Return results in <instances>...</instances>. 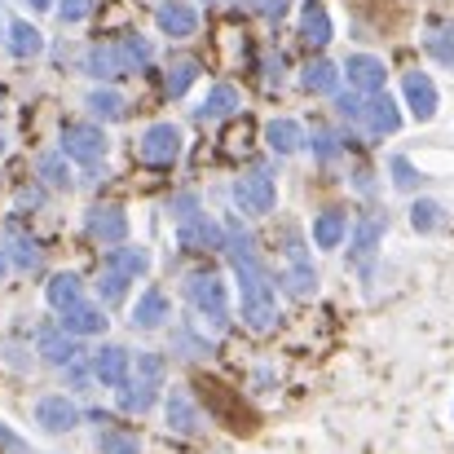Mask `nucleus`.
Masks as SVG:
<instances>
[{"label": "nucleus", "mask_w": 454, "mask_h": 454, "mask_svg": "<svg viewBox=\"0 0 454 454\" xmlns=\"http://www.w3.org/2000/svg\"><path fill=\"white\" fill-rule=\"evenodd\" d=\"M239 278H243V322L252 331H270L278 322V301H274V287L265 278L261 265H234Z\"/></svg>", "instance_id": "obj_1"}, {"label": "nucleus", "mask_w": 454, "mask_h": 454, "mask_svg": "<svg viewBox=\"0 0 454 454\" xmlns=\"http://www.w3.org/2000/svg\"><path fill=\"white\" fill-rule=\"evenodd\" d=\"M234 199H239V207H243V212H252V216L274 212V203H278L274 176H270V172H247V176L234 185Z\"/></svg>", "instance_id": "obj_2"}, {"label": "nucleus", "mask_w": 454, "mask_h": 454, "mask_svg": "<svg viewBox=\"0 0 454 454\" xmlns=\"http://www.w3.org/2000/svg\"><path fill=\"white\" fill-rule=\"evenodd\" d=\"M199 388H203V397H207L212 415H221V419H225L234 433H252V424H256V419H252V411H247L243 402H234V397L225 393V384H216V380H203Z\"/></svg>", "instance_id": "obj_3"}, {"label": "nucleus", "mask_w": 454, "mask_h": 454, "mask_svg": "<svg viewBox=\"0 0 454 454\" xmlns=\"http://www.w3.org/2000/svg\"><path fill=\"white\" fill-rule=\"evenodd\" d=\"M185 296L190 304L199 309V313H207V317H225V283L216 278V274H190L185 278Z\"/></svg>", "instance_id": "obj_4"}, {"label": "nucleus", "mask_w": 454, "mask_h": 454, "mask_svg": "<svg viewBox=\"0 0 454 454\" xmlns=\"http://www.w3.org/2000/svg\"><path fill=\"white\" fill-rule=\"evenodd\" d=\"M142 163H154V168H168V163H176V154H181V133L172 129V124H151L146 129V137H142Z\"/></svg>", "instance_id": "obj_5"}, {"label": "nucleus", "mask_w": 454, "mask_h": 454, "mask_svg": "<svg viewBox=\"0 0 454 454\" xmlns=\"http://www.w3.org/2000/svg\"><path fill=\"white\" fill-rule=\"evenodd\" d=\"M62 154H71L75 163H98V159L106 154L102 129H93V124H71V129L62 133Z\"/></svg>", "instance_id": "obj_6"}, {"label": "nucleus", "mask_w": 454, "mask_h": 454, "mask_svg": "<svg viewBox=\"0 0 454 454\" xmlns=\"http://www.w3.org/2000/svg\"><path fill=\"white\" fill-rule=\"evenodd\" d=\"M344 71H348V84L357 89V93H384V62L380 58H371V53H353L348 62H344Z\"/></svg>", "instance_id": "obj_7"}, {"label": "nucleus", "mask_w": 454, "mask_h": 454, "mask_svg": "<svg viewBox=\"0 0 454 454\" xmlns=\"http://www.w3.org/2000/svg\"><path fill=\"white\" fill-rule=\"evenodd\" d=\"M402 89H406V106H411V115H415L419 124H428V120L437 115V84H433L424 71H411Z\"/></svg>", "instance_id": "obj_8"}, {"label": "nucleus", "mask_w": 454, "mask_h": 454, "mask_svg": "<svg viewBox=\"0 0 454 454\" xmlns=\"http://www.w3.org/2000/svg\"><path fill=\"white\" fill-rule=\"evenodd\" d=\"M176 239H181L185 252H212V247H221L225 234H221V225L207 221V212H203V216H185L181 230H176Z\"/></svg>", "instance_id": "obj_9"}, {"label": "nucleus", "mask_w": 454, "mask_h": 454, "mask_svg": "<svg viewBox=\"0 0 454 454\" xmlns=\"http://www.w3.org/2000/svg\"><path fill=\"white\" fill-rule=\"evenodd\" d=\"M35 424L49 428V433H67V428L80 424V411H75L67 397H44V402L35 406Z\"/></svg>", "instance_id": "obj_10"}, {"label": "nucleus", "mask_w": 454, "mask_h": 454, "mask_svg": "<svg viewBox=\"0 0 454 454\" xmlns=\"http://www.w3.org/2000/svg\"><path fill=\"white\" fill-rule=\"evenodd\" d=\"M154 22H159V31H163V35H194L199 13H194L190 4H181V0H168V4H159Z\"/></svg>", "instance_id": "obj_11"}, {"label": "nucleus", "mask_w": 454, "mask_h": 454, "mask_svg": "<svg viewBox=\"0 0 454 454\" xmlns=\"http://www.w3.org/2000/svg\"><path fill=\"white\" fill-rule=\"evenodd\" d=\"M89 234L102 239V243H124L129 216H124L120 207H93V212H89Z\"/></svg>", "instance_id": "obj_12"}, {"label": "nucleus", "mask_w": 454, "mask_h": 454, "mask_svg": "<svg viewBox=\"0 0 454 454\" xmlns=\"http://www.w3.org/2000/svg\"><path fill=\"white\" fill-rule=\"evenodd\" d=\"M362 120L371 124V133H397V129H402V111H397V102H393L388 93H375V98L366 102Z\"/></svg>", "instance_id": "obj_13"}, {"label": "nucleus", "mask_w": 454, "mask_h": 454, "mask_svg": "<svg viewBox=\"0 0 454 454\" xmlns=\"http://www.w3.org/2000/svg\"><path fill=\"white\" fill-rule=\"evenodd\" d=\"M93 375H98L106 388H120V384L129 380V353L115 348V344H106V348L93 357Z\"/></svg>", "instance_id": "obj_14"}, {"label": "nucleus", "mask_w": 454, "mask_h": 454, "mask_svg": "<svg viewBox=\"0 0 454 454\" xmlns=\"http://www.w3.org/2000/svg\"><path fill=\"white\" fill-rule=\"evenodd\" d=\"M344 234H348V216H344L340 207L317 212V221H313V243H317V247H340Z\"/></svg>", "instance_id": "obj_15"}, {"label": "nucleus", "mask_w": 454, "mask_h": 454, "mask_svg": "<svg viewBox=\"0 0 454 454\" xmlns=\"http://www.w3.org/2000/svg\"><path fill=\"white\" fill-rule=\"evenodd\" d=\"M106 326V317H102V309H93V304H71L67 313H62V331L67 335H98Z\"/></svg>", "instance_id": "obj_16"}, {"label": "nucleus", "mask_w": 454, "mask_h": 454, "mask_svg": "<svg viewBox=\"0 0 454 454\" xmlns=\"http://www.w3.org/2000/svg\"><path fill=\"white\" fill-rule=\"evenodd\" d=\"M163 317H168V296L151 287V292H142V301L133 309V326H142V331H154V326H163Z\"/></svg>", "instance_id": "obj_17"}, {"label": "nucleus", "mask_w": 454, "mask_h": 454, "mask_svg": "<svg viewBox=\"0 0 454 454\" xmlns=\"http://www.w3.org/2000/svg\"><path fill=\"white\" fill-rule=\"evenodd\" d=\"M301 35L309 44H317V49L331 40V18H326V9H322L317 0H309L301 9Z\"/></svg>", "instance_id": "obj_18"}, {"label": "nucleus", "mask_w": 454, "mask_h": 454, "mask_svg": "<svg viewBox=\"0 0 454 454\" xmlns=\"http://www.w3.org/2000/svg\"><path fill=\"white\" fill-rule=\"evenodd\" d=\"M265 142H270V151L274 154H296L301 151V142H304V133H301L296 120H274V124L265 129Z\"/></svg>", "instance_id": "obj_19"}, {"label": "nucleus", "mask_w": 454, "mask_h": 454, "mask_svg": "<svg viewBox=\"0 0 454 454\" xmlns=\"http://www.w3.org/2000/svg\"><path fill=\"white\" fill-rule=\"evenodd\" d=\"M120 388H124V393H120V406H124L129 415H133V411H137V415L151 411L154 397H159V384H151V380H124Z\"/></svg>", "instance_id": "obj_20"}, {"label": "nucleus", "mask_w": 454, "mask_h": 454, "mask_svg": "<svg viewBox=\"0 0 454 454\" xmlns=\"http://www.w3.org/2000/svg\"><path fill=\"white\" fill-rule=\"evenodd\" d=\"M234 106H239V93H234V84H216V89L203 98V106H199V120H225V115H234Z\"/></svg>", "instance_id": "obj_21"}, {"label": "nucleus", "mask_w": 454, "mask_h": 454, "mask_svg": "<svg viewBox=\"0 0 454 454\" xmlns=\"http://www.w3.org/2000/svg\"><path fill=\"white\" fill-rule=\"evenodd\" d=\"M89 71H93V75H124L129 62H124L120 44H98V49L89 53Z\"/></svg>", "instance_id": "obj_22"}, {"label": "nucleus", "mask_w": 454, "mask_h": 454, "mask_svg": "<svg viewBox=\"0 0 454 454\" xmlns=\"http://www.w3.org/2000/svg\"><path fill=\"white\" fill-rule=\"evenodd\" d=\"M168 428H176V433H194L199 428V411H194V402L185 393L168 397Z\"/></svg>", "instance_id": "obj_23"}, {"label": "nucleus", "mask_w": 454, "mask_h": 454, "mask_svg": "<svg viewBox=\"0 0 454 454\" xmlns=\"http://www.w3.org/2000/svg\"><path fill=\"white\" fill-rule=\"evenodd\" d=\"M146 265H151V261H146V252H137V247H115V252H111V274H120L124 283L137 278V274H146Z\"/></svg>", "instance_id": "obj_24"}, {"label": "nucleus", "mask_w": 454, "mask_h": 454, "mask_svg": "<svg viewBox=\"0 0 454 454\" xmlns=\"http://www.w3.org/2000/svg\"><path fill=\"white\" fill-rule=\"evenodd\" d=\"M40 353H44L53 366H71V362H75V340H71V335H58V331H44V335H40Z\"/></svg>", "instance_id": "obj_25"}, {"label": "nucleus", "mask_w": 454, "mask_h": 454, "mask_svg": "<svg viewBox=\"0 0 454 454\" xmlns=\"http://www.w3.org/2000/svg\"><path fill=\"white\" fill-rule=\"evenodd\" d=\"M424 49H428L437 62L454 67V27H450V22H437V27L424 35Z\"/></svg>", "instance_id": "obj_26"}, {"label": "nucleus", "mask_w": 454, "mask_h": 454, "mask_svg": "<svg viewBox=\"0 0 454 454\" xmlns=\"http://www.w3.org/2000/svg\"><path fill=\"white\" fill-rule=\"evenodd\" d=\"M335 80H340V71L331 67V62H309L301 75V84L309 89V93H331L335 89Z\"/></svg>", "instance_id": "obj_27"}, {"label": "nucleus", "mask_w": 454, "mask_h": 454, "mask_svg": "<svg viewBox=\"0 0 454 454\" xmlns=\"http://www.w3.org/2000/svg\"><path fill=\"white\" fill-rule=\"evenodd\" d=\"M49 304L53 309H71V304H80V278L75 274H58L53 283H49Z\"/></svg>", "instance_id": "obj_28"}, {"label": "nucleus", "mask_w": 454, "mask_h": 454, "mask_svg": "<svg viewBox=\"0 0 454 454\" xmlns=\"http://www.w3.org/2000/svg\"><path fill=\"white\" fill-rule=\"evenodd\" d=\"M9 49H13L18 58H35V53L44 49V40H40V31H35V27L18 22V27L9 31Z\"/></svg>", "instance_id": "obj_29"}, {"label": "nucleus", "mask_w": 454, "mask_h": 454, "mask_svg": "<svg viewBox=\"0 0 454 454\" xmlns=\"http://www.w3.org/2000/svg\"><path fill=\"white\" fill-rule=\"evenodd\" d=\"M278 283H283V292H287V296H301L304 301V296H313V283H317V278H313V270L301 261V265H292Z\"/></svg>", "instance_id": "obj_30"}, {"label": "nucleus", "mask_w": 454, "mask_h": 454, "mask_svg": "<svg viewBox=\"0 0 454 454\" xmlns=\"http://www.w3.org/2000/svg\"><path fill=\"white\" fill-rule=\"evenodd\" d=\"M194 75H199V62H194V58L172 62V67H168V93H172V98H181V93L194 84Z\"/></svg>", "instance_id": "obj_31"}, {"label": "nucleus", "mask_w": 454, "mask_h": 454, "mask_svg": "<svg viewBox=\"0 0 454 454\" xmlns=\"http://www.w3.org/2000/svg\"><path fill=\"white\" fill-rule=\"evenodd\" d=\"M380 234H384V221H380V216H366V221L357 225V243H353V256H371V252H375V243H380Z\"/></svg>", "instance_id": "obj_32"}, {"label": "nucleus", "mask_w": 454, "mask_h": 454, "mask_svg": "<svg viewBox=\"0 0 454 454\" xmlns=\"http://www.w3.org/2000/svg\"><path fill=\"white\" fill-rule=\"evenodd\" d=\"M89 106H93V115H102V120H124V98H120V93L98 89V93L89 98Z\"/></svg>", "instance_id": "obj_33"}, {"label": "nucleus", "mask_w": 454, "mask_h": 454, "mask_svg": "<svg viewBox=\"0 0 454 454\" xmlns=\"http://www.w3.org/2000/svg\"><path fill=\"white\" fill-rule=\"evenodd\" d=\"M411 225H415L419 234H428V230H437V225H442V203H433V199H424V203H415V207H411Z\"/></svg>", "instance_id": "obj_34"}, {"label": "nucleus", "mask_w": 454, "mask_h": 454, "mask_svg": "<svg viewBox=\"0 0 454 454\" xmlns=\"http://www.w3.org/2000/svg\"><path fill=\"white\" fill-rule=\"evenodd\" d=\"M98 446H102V454H137V437H133V433L106 428V433L98 437Z\"/></svg>", "instance_id": "obj_35"}, {"label": "nucleus", "mask_w": 454, "mask_h": 454, "mask_svg": "<svg viewBox=\"0 0 454 454\" xmlns=\"http://www.w3.org/2000/svg\"><path fill=\"white\" fill-rule=\"evenodd\" d=\"M120 53H124V62H129V71L133 67H142V62H151V40H142V35H129V40H120Z\"/></svg>", "instance_id": "obj_36"}, {"label": "nucleus", "mask_w": 454, "mask_h": 454, "mask_svg": "<svg viewBox=\"0 0 454 454\" xmlns=\"http://www.w3.org/2000/svg\"><path fill=\"white\" fill-rule=\"evenodd\" d=\"M9 239H13V261H18L22 270H35V265H40V252H35V243H31L22 230H13Z\"/></svg>", "instance_id": "obj_37"}, {"label": "nucleus", "mask_w": 454, "mask_h": 454, "mask_svg": "<svg viewBox=\"0 0 454 454\" xmlns=\"http://www.w3.org/2000/svg\"><path fill=\"white\" fill-rule=\"evenodd\" d=\"M137 380L163 384V357L159 353H137Z\"/></svg>", "instance_id": "obj_38"}, {"label": "nucleus", "mask_w": 454, "mask_h": 454, "mask_svg": "<svg viewBox=\"0 0 454 454\" xmlns=\"http://www.w3.org/2000/svg\"><path fill=\"white\" fill-rule=\"evenodd\" d=\"M40 176H44L49 185H67V172H62V159H58V154H44V159H40Z\"/></svg>", "instance_id": "obj_39"}, {"label": "nucleus", "mask_w": 454, "mask_h": 454, "mask_svg": "<svg viewBox=\"0 0 454 454\" xmlns=\"http://www.w3.org/2000/svg\"><path fill=\"white\" fill-rule=\"evenodd\" d=\"M362 111H366V102H362L357 93H340V115H348V120H362Z\"/></svg>", "instance_id": "obj_40"}, {"label": "nucleus", "mask_w": 454, "mask_h": 454, "mask_svg": "<svg viewBox=\"0 0 454 454\" xmlns=\"http://www.w3.org/2000/svg\"><path fill=\"white\" fill-rule=\"evenodd\" d=\"M393 172H397V185H402V190H411V185H415V168H411V159H402V154H397V159H393Z\"/></svg>", "instance_id": "obj_41"}, {"label": "nucleus", "mask_w": 454, "mask_h": 454, "mask_svg": "<svg viewBox=\"0 0 454 454\" xmlns=\"http://www.w3.org/2000/svg\"><path fill=\"white\" fill-rule=\"evenodd\" d=\"M89 9H93V0H62V18L67 22H80Z\"/></svg>", "instance_id": "obj_42"}, {"label": "nucleus", "mask_w": 454, "mask_h": 454, "mask_svg": "<svg viewBox=\"0 0 454 454\" xmlns=\"http://www.w3.org/2000/svg\"><path fill=\"white\" fill-rule=\"evenodd\" d=\"M102 296H106V301H120V296H124V278H120V274H106V283H102Z\"/></svg>", "instance_id": "obj_43"}, {"label": "nucleus", "mask_w": 454, "mask_h": 454, "mask_svg": "<svg viewBox=\"0 0 454 454\" xmlns=\"http://www.w3.org/2000/svg\"><path fill=\"white\" fill-rule=\"evenodd\" d=\"M313 151H317V159H331V154H335V137H331V133H317V137H313Z\"/></svg>", "instance_id": "obj_44"}, {"label": "nucleus", "mask_w": 454, "mask_h": 454, "mask_svg": "<svg viewBox=\"0 0 454 454\" xmlns=\"http://www.w3.org/2000/svg\"><path fill=\"white\" fill-rule=\"evenodd\" d=\"M265 13H270V18H283V13H287V0H265Z\"/></svg>", "instance_id": "obj_45"}, {"label": "nucleus", "mask_w": 454, "mask_h": 454, "mask_svg": "<svg viewBox=\"0 0 454 454\" xmlns=\"http://www.w3.org/2000/svg\"><path fill=\"white\" fill-rule=\"evenodd\" d=\"M31 4H35V9H49V0H31Z\"/></svg>", "instance_id": "obj_46"}, {"label": "nucleus", "mask_w": 454, "mask_h": 454, "mask_svg": "<svg viewBox=\"0 0 454 454\" xmlns=\"http://www.w3.org/2000/svg\"><path fill=\"white\" fill-rule=\"evenodd\" d=\"M0 151H4V137H0Z\"/></svg>", "instance_id": "obj_47"}, {"label": "nucleus", "mask_w": 454, "mask_h": 454, "mask_svg": "<svg viewBox=\"0 0 454 454\" xmlns=\"http://www.w3.org/2000/svg\"><path fill=\"white\" fill-rule=\"evenodd\" d=\"M0 270H4V256H0Z\"/></svg>", "instance_id": "obj_48"}]
</instances>
